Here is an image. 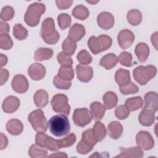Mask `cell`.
I'll return each instance as SVG.
<instances>
[{
	"label": "cell",
	"instance_id": "cell-1",
	"mask_svg": "<svg viewBox=\"0 0 158 158\" xmlns=\"http://www.w3.org/2000/svg\"><path fill=\"white\" fill-rule=\"evenodd\" d=\"M48 126L50 132L56 137L67 135L70 130V124L67 115L58 114L52 116L48 121Z\"/></svg>",
	"mask_w": 158,
	"mask_h": 158
},
{
	"label": "cell",
	"instance_id": "cell-2",
	"mask_svg": "<svg viewBox=\"0 0 158 158\" xmlns=\"http://www.w3.org/2000/svg\"><path fill=\"white\" fill-rule=\"evenodd\" d=\"M40 35L47 44H54L58 42L60 35L55 29L54 22L52 18H46L42 22Z\"/></svg>",
	"mask_w": 158,
	"mask_h": 158
},
{
	"label": "cell",
	"instance_id": "cell-3",
	"mask_svg": "<svg viewBox=\"0 0 158 158\" xmlns=\"http://www.w3.org/2000/svg\"><path fill=\"white\" fill-rule=\"evenodd\" d=\"M46 6L43 3L34 2L30 4L24 15L25 23L30 27H35L38 25L41 16L45 12Z\"/></svg>",
	"mask_w": 158,
	"mask_h": 158
},
{
	"label": "cell",
	"instance_id": "cell-4",
	"mask_svg": "<svg viewBox=\"0 0 158 158\" xmlns=\"http://www.w3.org/2000/svg\"><path fill=\"white\" fill-rule=\"evenodd\" d=\"M157 73V68L152 65H140L136 67L133 72L134 79L141 85H146L153 78Z\"/></svg>",
	"mask_w": 158,
	"mask_h": 158
},
{
	"label": "cell",
	"instance_id": "cell-5",
	"mask_svg": "<svg viewBox=\"0 0 158 158\" xmlns=\"http://www.w3.org/2000/svg\"><path fill=\"white\" fill-rule=\"evenodd\" d=\"M28 120L31 123L33 130L36 132H46L48 123L44 112L41 109H37L30 112Z\"/></svg>",
	"mask_w": 158,
	"mask_h": 158
},
{
	"label": "cell",
	"instance_id": "cell-6",
	"mask_svg": "<svg viewBox=\"0 0 158 158\" xmlns=\"http://www.w3.org/2000/svg\"><path fill=\"white\" fill-rule=\"evenodd\" d=\"M52 109L57 113H61L65 115L70 114V106L68 103V98L64 94L54 95L51 101Z\"/></svg>",
	"mask_w": 158,
	"mask_h": 158
},
{
	"label": "cell",
	"instance_id": "cell-7",
	"mask_svg": "<svg viewBox=\"0 0 158 158\" xmlns=\"http://www.w3.org/2000/svg\"><path fill=\"white\" fill-rule=\"evenodd\" d=\"M72 118L74 123L80 127H84L93 119L91 112L86 107L76 109L73 112Z\"/></svg>",
	"mask_w": 158,
	"mask_h": 158
},
{
	"label": "cell",
	"instance_id": "cell-8",
	"mask_svg": "<svg viewBox=\"0 0 158 158\" xmlns=\"http://www.w3.org/2000/svg\"><path fill=\"white\" fill-rule=\"evenodd\" d=\"M137 146L143 150H151L154 146V140L152 135L146 131H140L136 136Z\"/></svg>",
	"mask_w": 158,
	"mask_h": 158
},
{
	"label": "cell",
	"instance_id": "cell-9",
	"mask_svg": "<svg viewBox=\"0 0 158 158\" xmlns=\"http://www.w3.org/2000/svg\"><path fill=\"white\" fill-rule=\"evenodd\" d=\"M29 83L27 78L21 74L15 75L12 81V88L13 90L20 94L25 93L27 91Z\"/></svg>",
	"mask_w": 158,
	"mask_h": 158
},
{
	"label": "cell",
	"instance_id": "cell-10",
	"mask_svg": "<svg viewBox=\"0 0 158 158\" xmlns=\"http://www.w3.org/2000/svg\"><path fill=\"white\" fill-rule=\"evenodd\" d=\"M135 40V35L133 33L128 29L121 30L117 36L118 43L121 48L126 49L129 48Z\"/></svg>",
	"mask_w": 158,
	"mask_h": 158
},
{
	"label": "cell",
	"instance_id": "cell-11",
	"mask_svg": "<svg viewBox=\"0 0 158 158\" xmlns=\"http://www.w3.org/2000/svg\"><path fill=\"white\" fill-rule=\"evenodd\" d=\"M75 72L77 78L81 82L87 83L93 77V70L91 67L83 65H77Z\"/></svg>",
	"mask_w": 158,
	"mask_h": 158
},
{
	"label": "cell",
	"instance_id": "cell-12",
	"mask_svg": "<svg viewBox=\"0 0 158 158\" xmlns=\"http://www.w3.org/2000/svg\"><path fill=\"white\" fill-rule=\"evenodd\" d=\"M28 73L32 80L39 81L44 77L46 75V68L41 64L37 62L33 63L28 67Z\"/></svg>",
	"mask_w": 158,
	"mask_h": 158
},
{
	"label": "cell",
	"instance_id": "cell-13",
	"mask_svg": "<svg viewBox=\"0 0 158 158\" xmlns=\"http://www.w3.org/2000/svg\"><path fill=\"white\" fill-rule=\"evenodd\" d=\"M20 104V102L18 98L14 96H9L3 101L2 108L4 112L11 114L19 109Z\"/></svg>",
	"mask_w": 158,
	"mask_h": 158
},
{
	"label": "cell",
	"instance_id": "cell-14",
	"mask_svg": "<svg viewBox=\"0 0 158 158\" xmlns=\"http://www.w3.org/2000/svg\"><path fill=\"white\" fill-rule=\"evenodd\" d=\"M97 22L101 28L109 30L114 26V17L110 12H102L98 15Z\"/></svg>",
	"mask_w": 158,
	"mask_h": 158
},
{
	"label": "cell",
	"instance_id": "cell-15",
	"mask_svg": "<svg viewBox=\"0 0 158 158\" xmlns=\"http://www.w3.org/2000/svg\"><path fill=\"white\" fill-rule=\"evenodd\" d=\"M120 153L115 157L131 158V157H142L144 156V152L139 146H135L129 148L120 147Z\"/></svg>",
	"mask_w": 158,
	"mask_h": 158
},
{
	"label": "cell",
	"instance_id": "cell-16",
	"mask_svg": "<svg viewBox=\"0 0 158 158\" xmlns=\"http://www.w3.org/2000/svg\"><path fill=\"white\" fill-rule=\"evenodd\" d=\"M138 120L141 125L150 127L154 122L155 112L151 109L144 108L139 115Z\"/></svg>",
	"mask_w": 158,
	"mask_h": 158
},
{
	"label": "cell",
	"instance_id": "cell-17",
	"mask_svg": "<svg viewBox=\"0 0 158 158\" xmlns=\"http://www.w3.org/2000/svg\"><path fill=\"white\" fill-rule=\"evenodd\" d=\"M85 35L84 26L79 23H74L70 28L68 38L75 42L79 41Z\"/></svg>",
	"mask_w": 158,
	"mask_h": 158
},
{
	"label": "cell",
	"instance_id": "cell-18",
	"mask_svg": "<svg viewBox=\"0 0 158 158\" xmlns=\"http://www.w3.org/2000/svg\"><path fill=\"white\" fill-rule=\"evenodd\" d=\"M144 108L151 109L154 112L158 109V96L156 92L149 91L144 95Z\"/></svg>",
	"mask_w": 158,
	"mask_h": 158
},
{
	"label": "cell",
	"instance_id": "cell-19",
	"mask_svg": "<svg viewBox=\"0 0 158 158\" xmlns=\"http://www.w3.org/2000/svg\"><path fill=\"white\" fill-rule=\"evenodd\" d=\"M6 128L10 134L17 136L21 134L23 131V125L20 120L16 118H12L7 122Z\"/></svg>",
	"mask_w": 158,
	"mask_h": 158
},
{
	"label": "cell",
	"instance_id": "cell-20",
	"mask_svg": "<svg viewBox=\"0 0 158 158\" xmlns=\"http://www.w3.org/2000/svg\"><path fill=\"white\" fill-rule=\"evenodd\" d=\"M90 109L93 118L95 121H100L104 117L106 109L101 102L95 101L91 104Z\"/></svg>",
	"mask_w": 158,
	"mask_h": 158
},
{
	"label": "cell",
	"instance_id": "cell-21",
	"mask_svg": "<svg viewBox=\"0 0 158 158\" xmlns=\"http://www.w3.org/2000/svg\"><path fill=\"white\" fill-rule=\"evenodd\" d=\"M123 132V127L118 121H113L109 123L107 126V134L112 139L119 138Z\"/></svg>",
	"mask_w": 158,
	"mask_h": 158
},
{
	"label": "cell",
	"instance_id": "cell-22",
	"mask_svg": "<svg viewBox=\"0 0 158 158\" xmlns=\"http://www.w3.org/2000/svg\"><path fill=\"white\" fill-rule=\"evenodd\" d=\"M135 54L139 62L143 63L146 61L149 54V48L144 43H138L135 49Z\"/></svg>",
	"mask_w": 158,
	"mask_h": 158
},
{
	"label": "cell",
	"instance_id": "cell-23",
	"mask_svg": "<svg viewBox=\"0 0 158 158\" xmlns=\"http://www.w3.org/2000/svg\"><path fill=\"white\" fill-rule=\"evenodd\" d=\"M107 134L106 128L100 121H96L92 128V135L94 139L96 141H101Z\"/></svg>",
	"mask_w": 158,
	"mask_h": 158
},
{
	"label": "cell",
	"instance_id": "cell-24",
	"mask_svg": "<svg viewBox=\"0 0 158 158\" xmlns=\"http://www.w3.org/2000/svg\"><path fill=\"white\" fill-rule=\"evenodd\" d=\"M33 101L36 106L38 108L45 107L48 102V94L44 89L37 90L33 96Z\"/></svg>",
	"mask_w": 158,
	"mask_h": 158
},
{
	"label": "cell",
	"instance_id": "cell-25",
	"mask_svg": "<svg viewBox=\"0 0 158 158\" xmlns=\"http://www.w3.org/2000/svg\"><path fill=\"white\" fill-rule=\"evenodd\" d=\"M115 80L120 87L124 86L130 82V71L120 69L115 73Z\"/></svg>",
	"mask_w": 158,
	"mask_h": 158
},
{
	"label": "cell",
	"instance_id": "cell-26",
	"mask_svg": "<svg viewBox=\"0 0 158 158\" xmlns=\"http://www.w3.org/2000/svg\"><path fill=\"white\" fill-rule=\"evenodd\" d=\"M117 62L118 57L114 53H109L101 59L99 65L106 70H110L116 65Z\"/></svg>",
	"mask_w": 158,
	"mask_h": 158
},
{
	"label": "cell",
	"instance_id": "cell-27",
	"mask_svg": "<svg viewBox=\"0 0 158 158\" xmlns=\"http://www.w3.org/2000/svg\"><path fill=\"white\" fill-rule=\"evenodd\" d=\"M104 106L106 109H111L116 106L118 102L117 94L113 91L106 92L102 97Z\"/></svg>",
	"mask_w": 158,
	"mask_h": 158
},
{
	"label": "cell",
	"instance_id": "cell-28",
	"mask_svg": "<svg viewBox=\"0 0 158 158\" xmlns=\"http://www.w3.org/2000/svg\"><path fill=\"white\" fill-rule=\"evenodd\" d=\"M53 51L48 48H40L36 50L34 54V59L36 61L48 60L52 57Z\"/></svg>",
	"mask_w": 158,
	"mask_h": 158
},
{
	"label": "cell",
	"instance_id": "cell-29",
	"mask_svg": "<svg viewBox=\"0 0 158 158\" xmlns=\"http://www.w3.org/2000/svg\"><path fill=\"white\" fill-rule=\"evenodd\" d=\"M125 106L130 110V111H135L143 107V100L141 96L132 97L125 101Z\"/></svg>",
	"mask_w": 158,
	"mask_h": 158
},
{
	"label": "cell",
	"instance_id": "cell-30",
	"mask_svg": "<svg viewBox=\"0 0 158 158\" xmlns=\"http://www.w3.org/2000/svg\"><path fill=\"white\" fill-rule=\"evenodd\" d=\"M28 155L31 158L46 157L48 156V151L45 148L39 146L36 144H33L29 148Z\"/></svg>",
	"mask_w": 158,
	"mask_h": 158
},
{
	"label": "cell",
	"instance_id": "cell-31",
	"mask_svg": "<svg viewBox=\"0 0 158 158\" xmlns=\"http://www.w3.org/2000/svg\"><path fill=\"white\" fill-rule=\"evenodd\" d=\"M57 75L63 80L71 81L74 77V71L72 66H61Z\"/></svg>",
	"mask_w": 158,
	"mask_h": 158
},
{
	"label": "cell",
	"instance_id": "cell-32",
	"mask_svg": "<svg viewBox=\"0 0 158 158\" xmlns=\"http://www.w3.org/2000/svg\"><path fill=\"white\" fill-rule=\"evenodd\" d=\"M72 15L79 20H83L86 19L89 15V12L87 7L83 5H78L75 6L72 12Z\"/></svg>",
	"mask_w": 158,
	"mask_h": 158
},
{
	"label": "cell",
	"instance_id": "cell-33",
	"mask_svg": "<svg viewBox=\"0 0 158 158\" xmlns=\"http://www.w3.org/2000/svg\"><path fill=\"white\" fill-rule=\"evenodd\" d=\"M127 18L128 22L131 25L136 26L141 23L142 20V14L138 9H131L128 12Z\"/></svg>",
	"mask_w": 158,
	"mask_h": 158
},
{
	"label": "cell",
	"instance_id": "cell-34",
	"mask_svg": "<svg viewBox=\"0 0 158 158\" xmlns=\"http://www.w3.org/2000/svg\"><path fill=\"white\" fill-rule=\"evenodd\" d=\"M88 46L94 54H98L103 51L99 39L94 36H92L89 38L88 41Z\"/></svg>",
	"mask_w": 158,
	"mask_h": 158
},
{
	"label": "cell",
	"instance_id": "cell-35",
	"mask_svg": "<svg viewBox=\"0 0 158 158\" xmlns=\"http://www.w3.org/2000/svg\"><path fill=\"white\" fill-rule=\"evenodd\" d=\"M62 48L63 52L69 55L72 56L74 54L76 49H77V43L73 40H70L69 38H67L62 43Z\"/></svg>",
	"mask_w": 158,
	"mask_h": 158
},
{
	"label": "cell",
	"instance_id": "cell-36",
	"mask_svg": "<svg viewBox=\"0 0 158 158\" xmlns=\"http://www.w3.org/2000/svg\"><path fill=\"white\" fill-rule=\"evenodd\" d=\"M13 35L19 40H25L28 36V30L20 23L15 24L13 27Z\"/></svg>",
	"mask_w": 158,
	"mask_h": 158
},
{
	"label": "cell",
	"instance_id": "cell-37",
	"mask_svg": "<svg viewBox=\"0 0 158 158\" xmlns=\"http://www.w3.org/2000/svg\"><path fill=\"white\" fill-rule=\"evenodd\" d=\"M76 141V136L74 133H71L62 139H57L58 144L60 148H67L72 146Z\"/></svg>",
	"mask_w": 158,
	"mask_h": 158
},
{
	"label": "cell",
	"instance_id": "cell-38",
	"mask_svg": "<svg viewBox=\"0 0 158 158\" xmlns=\"http://www.w3.org/2000/svg\"><path fill=\"white\" fill-rule=\"evenodd\" d=\"M77 59L81 65H87L91 63L93 58L91 54L85 49H82L77 55Z\"/></svg>",
	"mask_w": 158,
	"mask_h": 158
},
{
	"label": "cell",
	"instance_id": "cell-39",
	"mask_svg": "<svg viewBox=\"0 0 158 158\" xmlns=\"http://www.w3.org/2000/svg\"><path fill=\"white\" fill-rule=\"evenodd\" d=\"M57 22L59 27L61 30H65L69 27L72 22L70 15L67 14L62 13L57 16Z\"/></svg>",
	"mask_w": 158,
	"mask_h": 158
},
{
	"label": "cell",
	"instance_id": "cell-40",
	"mask_svg": "<svg viewBox=\"0 0 158 158\" xmlns=\"http://www.w3.org/2000/svg\"><path fill=\"white\" fill-rule=\"evenodd\" d=\"M13 46V41L10 36L7 34H1L0 35V48L2 49L9 50Z\"/></svg>",
	"mask_w": 158,
	"mask_h": 158
},
{
	"label": "cell",
	"instance_id": "cell-41",
	"mask_svg": "<svg viewBox=\"0 0 158 158\" xmlns=\"http://www.w3.org/2000/svg\"><path fill=\"white\" fill-rule=\"evenodd\" d=\"M120 91L124 95L135 94L139 91V88L136 84L130 81L128 85L120 87Z\"/></svg>",
	"mask_w": 158,
	"mask_h": 158
},
{
	"label": "cell",
	"instance_id": "cell-42",
	"mask_svg": "<svg viewBox=\"0 0 158 158\" xmlns=\"http://www.w3.org/2000/svg\"><path fill=\"white\" fill-rule=\"evenodd\" d=\"M44 146L51 151H56L60 149L59 146L57 139H54L48 135H47L44 140Z\"/></svg>",
	"mask_w": 158,
	"mask_h": 158
},
{
	"label": "cell",
	"instance_id": "cell-43",
	"mask_svg": "<svg viewBox=\"0 0 158 158\" xmlns=\"http://www.w3.org/2000/svg\"><path fill=\"white\" fill-rule=\"evenodd\" d=\"M14 16V9L9 6L4 7L1 12L0 17L2 21L6 22L10 20Z\"/></svg>",
	"mask_w": 158,
	"mask_h": 158
},
{
	"label": "cell",
	"instance_id": "cell-44",
	"mask_svg": "<svg viewBox=\"0 0 158 158\" xmlns=\"http://www.w3.org/2000/svg\"><path fill=\"white\" fill-rule=\"evenodd\" d=\"M58 62L62 66H72L73 60L70 56L65 54L63 51L60 52L57 56Z\"/></svg>",
	"mask_w": 158,
	"mask_h": 158
},
{
	"label": "cell",
	"instance_id": "cell-45",
	"mask_svg": "<svg viewBox=\"0 0 158 158\" xmlns=\"http://www.w3.org/2000/svg\"><path fill=\"white\" fill-rule=\"evenodd\" d=\"M118 61L125 67H131L132 65V55L127 51H123L120 53L118 57Z\"/></svg>",
	"mask_w": 158,
	"mask_h": 158
},
{
	"label": "cell",
	"instance_id": "cell-46",
	"mask_svg": "<svg viewBox=\"0 0 158 158\" xmlns=\"http://www.w3.org/2000/svg\"><path fill=\"white\" fill-rule=\"evenodd\" d=\"M130 110L123 105L117 106L115 110V115L116 117L120 120L127 118L130 115Z\"/></svg>",
	"mask_w": 158,
	"mask_h": 158
},
{
	"label": "cell",
	"instance_id": "cell-47",
	"mask_svg": "<svg viewBox=\"0 0 158 158\" xmlns=\"http://www.w3.org/2000/svg\"><path fill=\"white\" fill-rule=\"evenodd\" d=\"M53 84L58 89H69L71 85V81H65L60 78L57 75L54 77L53 79Z\"/></svg>",
	"mask_w": 158,
	"mask_h": 158
},
{
	"label": "cell",
	"instance_id": "cell-48",
	"mask_svg": "<svg viewBox=\"0 0 158 158\" xmlns=\"http://www.w3.org/2000/svg\"><path fill=\"white\" fill-rule=\"evenodd\" d=\"M81 140L85 143L94 146L96 144V141L94 139L92 135V128H89L84 131L82 133Z\"/></svg>",
	"mask_w": 158,
	"mask_h": 158
},
{
	"label": "cell",
	"instance_id": "cell-49",
	"mask_svg": "<svg viewBox=\"0 0 158 158\" xmlns=\"http://www.w3.org/2000/svg\"><path fill=\"white\" fill-rule=\"evenodd\" d=\"M98 38L101 43L103 51L107 50L111 46L112 40L109 36L106 35H101L98 37Z\"/></svg>",
	"mask_w": 158,
	"mask_h": 158
},
{
	"label": "cell",
	"instance_id": "cell-50",
	"mask_svg": "<svg viewBox=\"0 0 158 158\" xmlns=\"http://www.w3.org/2000/svg\"><path fill=\"white\" fill-rule=\"evenodd\" d=\"M93 148V146L85 143L81 139L77 145V151L81 154H86L90 152Z\"/></svg>",
	"mask_w": 158,
	"mask_h": 158
},
{
	"label": "cell",
	"instance_id": "cell-51",
	"mask_svg": "<svg viewBox=\"0 0 158 158\" xmlns=\"http://www.w3.org/2000/svg\"><path fill=\"white\" fill-rule=\"evenodd\" d=\"M57 7L59 9H66L71 7L73 4L72 0H57L56 1Z\"/></svg>",
	"mask_w": 158,
	"mask_h": 158
},
{
	"label": "cell",
	"instance_id": "cell-52",
	"mask_svg": "<svg viewBox=\"0 0 158 158\" xmlns=\"http://www.w3.org/2000/svg\"><path fill=\"white\" fill-rule=\"evenodd\" d=\"M0 77H1V85H3L8 80L9 78V72L7 69H1L0 71Z\"/></svg>",
	"mask_w": 158,
	"mask_h": 158
},
{
	"label": "cell",
	"instance_id": "cell-53",
	"mask_svg": "<svg viewBox=\"0 0 158 158\" xmlns=\"http://www.w3.org/2000/svg\"><path fill=\"white\" fill-rule=\"evenodd\" d=\"M9 31V25L6 22H0V35L8 33Z\"/></svg>",
	"mask_w": 158,
	"mask_h": 158
},
{
	"label": "cell",
	"instance_id": "cell-54",
	"mask_svg": "<svg viewBox=\"0 0 158 158\" xmlns=\"http://www.w3.org/2000/svg\"><path fill=\"white\" fill-rule=\"evenodd\" d=\"M1 145H0V149L1 150L5 149L7 144H8V139L7 138V136L3 133H1Z\"/></svg>",
	"mask_w": 158,
	"mask_h": 158
},
{
	"label": "cell",
	"instance_id": "cell-55",
	"mask_svg": "<svg viewBox=\"0 0 158 158\" xmlns=\"http://www.w3.org/2000/svg\"><path fill=\"white\" fill-rule=\"evenodd\" d=\"M157 32H155L151 36V43L156 50H157Z\"/></svg>",
	"mask_w": 158,
	"mask_h": 158
},
{
	"label": "cell",
	"instance_id": "cell-56",
	"mask_svg": "<svg viewBox=\"0 0 158 158\" xmlns=\"http://www.w3.org/2000/svg\"><path fill=\"white\" fill-rule=\"evenodd\" d=\"M49 157H64V158H67L68 156L65 153L62 152H57L54 154H52L48 156Z\"/></svg>",
	"mask_w": 158,
	"mask_h": 158
},
{
	"label": "cell",
	"instance_id": "cell-57",
	"mask_svg": "<svg viewBox=\"0 0 158 158\" xmlns=\"http://www.w3.org/2000/svg\"><path fill=\"white\" fill-rule=\"evenodd\" d=\"M1 67H2L3 66L6 65L7 62V57L3 54H1Z\"/></svg>",
	"mask_w": 158,
	"mask_h": 158
},
{
	"label": "cell",
	"instance_id": "cell-58",
	"mask_svg": "<svg viewBox=\"0 0 158 158\" xmlns=\"http://www.w3.org/2000/svg\"><path fill=\"white\" fill-rule=\"evenodd\" d=\"M86 2H88V3H90V4H96L97 2H99V1H86Z\"/></svg>",
	"mask_w": 158,
	"mask_h": 158
}]
</instances>
